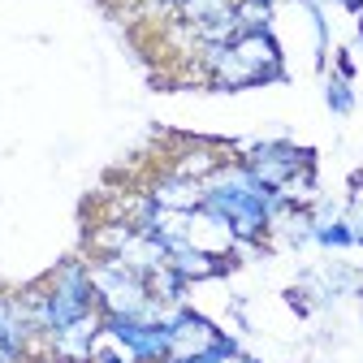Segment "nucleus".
Masks as SVG:
<instances>
[{
  "label": "nucleus",
  "instance_id": "obj_1",
  "mask_svg": "<svg viewBox=\"0 0 363 363\" xmlns=\"http://www.w3.org/2000/svg\"><path fill=\"white\" fill-rule=\"evenodd\" d=\"M208 212L225 216L238 242L247 247H264L268 242V220L277 216L286 203L272 195L268 186L251 177V169L238 160V156H225L208 177H203V203Z\"/></svg>",
  "mask_w": 363,
  "mask_h": 363
},
{
  "label": "nucleus",
  "instance_id": "obj_2",
  "mask_svg": "<svg viewBox=\"0 0 363 363\" xmlns=\"http://www.w3.org/2000/svg\"><path fill=\"white\" fill-rule=\"evenodd\" d=\"M39 286H43V311H48V337H52L61 325L78 320V315L100 311L96 286H91V268H86V259H82V255L61 259V264H57V268H52Z\"/></svg>",
  "mask_w": 363,
  "mask_h": 363
},
{
  "label": "nucleus",
  "instance_id": "obj_3",
  "mask_svg": "<svg viewBox=\"0 0 363 363\" xmlns=\"http://www.w3.org/2000/svg\"><path fill=\"white\" fill-rule=\"evenodd\" d=\"M86 268L104 315H139V307L152 298L147 277L134 272L121 255H86Z\"/></svg>",
  "mask_w": 363,
  "mask_h": 363
},
{
  "label": "nucleus",
  "instance_id": "obj_4",
  "mask_svg": "<svg viewBox=\"0 0 363 363\" xmlns=\"http://www.w3.org/2000/svg\"><path fill=\"white\" fill-rule=\"evenodd\" d=\"M234 156L251 169V177L259 182V186H268V191H277L286 177H294L303 169H315V152L298 147L290 139H259V143L234 147Z\"/></svg>",
  "mask_w": 363,
  "mask_h": 363
},
{
  "label": "nucleus",
  "instance_id": "obj_5",
  "mask_svg": "<svg viewBox=\"0 0 363 363\" xmlns=\"http://www.w3.org/2000/svg\"><path fill=\"white\" fill-rule=\"evenodd\" d=\"M220 337H225V329L186 303V307L173 315V325H169V359H199V354L212 350Z\"/></svg>",
  "mask_w": 363,
  "mask_h": 363
},
{
  "label": "nucleus",
  "instance_id": "obj_6",
  "mask_svg": "<svg viewBox=\"0 0 363 363\" xmlns=\"http://www.w3.org/2000/svg\"><path fill=\"white\" fill-rule=\"evenodd\" d=\"M230 48L247 61V69L259 78V86L286 78V57H281V43H277V35H272V30H242Z\"/></svg>",
  "mask_w": 363,
  "mask_h": 363
},
{
  "label": "nucleus",
  "instance_id": "obj_7",
  "mask_svg": "<svg viewBox=\"0 0 363 363\" xmlns=\"http://www.w3.org/2000/svg\"><path fill=\"white\" fill-rule=\"evenodd\" d=\"M225 156H234V147H225L216 139H182L164 164V173H177V177H191V182H203Z\"/></svg>",
  "mask_w": 363,
  "mask_h": 363
},
{
  "label": "nucleus",
  "instance_id": "obj_8",
  "mask_svg": "<svg viewBox=\"0 0 363 363\" xmlns=\"http://www.w3.org/2000/svg\"><path fill=\"white\" fill-rule=\"evenodd\" d=\"M104 329V311H86L78 320L61 325L52 337H48V359H61V363H86L91 354V342Z\"/></svg>",
  "mask_w": 363,
  "mask_h": 363
},
{
  "label": "nucleus",
  "instance_id": "obj_9",
  "mask_svg": "<svg viewBox=\"0 0 363 363\" xmlns=\"http://www.w3.org/2000/svg\"><path fill=\"white\" fill-rule=\"evenodd\" d=\"M186 242L199 247V251H208V255H216V259H234V247H238L230 220L216 216V212H208V208H195V212H191ZM234 264H238V259H234Z\"/></svg>",
  "mask_w": 363,
  "mask_h": 363
},
{
  "label": "nucleus",
  "instance_id": "obj_10",
  "mask_svg": "<svg viewBox=\"0 0 363 363\" xmlns=\"http://www.w3.org/2000/svg\"><path fill=\"white\" fill-rule=\"evenodd\" d=\"M169 268H173L186 286H199V281L225 277V272L234 268V259H216V255H208V251H199V247H191V242H173V247H169Z\"/></svg>",
  "mask_w": 363,
  "mask_h": 363
},
{
  "label": "nucleus",
  "instance_id": "obj_11",
  "mask_svg": "<svg viewBox=\"0 0 363 363\" xmlns=\"http://www.w3.org/2000/svg\"><path fill=\"white\" fill-rule=\"evenodd\" d=\"M147 195L156 199V208H169V212H195L203 203V182H191V177H177V173H156L147 182Z\"/></svg>",
  "mask_w": 363,
  "mask_h": 363
},
{
  "label": "nucleus",
  "instance_id": "obj_12",
  "mask_svg": "<svg viewBox=\"0 0 363 363\" xmlns=\"http://www.w3.org/2000/svg\"><path fill=\"white\" fill-rule=\"evenodd\" d=\"M134 234H139V230H134L130 220H108V216H100V220L86 230V251H91V255H121Z\"/></svg>",
  "mask_w": 363,
  "mask_h": 363
},
{
  "label": "nucleus",
  "instance_id": "obj_13",
  "mask_svg": "<svg viewBox=\"0 0 363 363\" xmlns=\"http://www.w3.org/2000/svg\"><path fill=\"white\" fill-rule=\"evenodd\" d=\"M315 277H320L325 294L337 303V298H359L363 294V277H359V268L346 264V259H329L325 268H315Z\"/></svg>",
  "mask_w": 363,
  "mask_h": 363
},
{
  "label": "nucleus",
  "instance_id": "obj_14",
  "mask_svg": "<svg viewBox=\"0 0 363 363\" xmlns=\"http://www.w3.org/2000/svg\"><path fill=\"white\" fill-rule=\"evenodd\" d=\"M272 195H277L286 208H311L315 199H320V182H315V169H303V173L286 177Z\"/></svg>",
  "mask_w": 363,
  "mask_h": 363
},
{
  "label": "nucleus",
  "instance_id": "obj_15",
  "mask_svg": "<svg viewBox=\"0 0 363 363\" xmlns=\"http://www.w3.org/2000/svg\"><path fill=\"white\" fill-rule=\"evenodd\" d=\"M311 247H320L329 255H342L354 247V225L346 216H333V220H320L315 225V234H311Z\"/></svg>",
  "mask_w": 363,
  "mask_h": 363
},
{
  "label": "nucleus",
  "instance_id": "obj_16",
  "mask_svg": "<svg viewBox=\"0 0 363 363\" xmlns=\"http://www.w3.org/2000/svg\"><path fill=\"white\" fill-rule=\"evenodd\" d=\"M147 290H152V298H160V303H186V281L177 277V272L169 268V259L156 268V272H147Z\"/></svg>",
  "mask_w": 363,
  "mask_h": 363
},
{
  "label": "nucleus",
  "instance_id": "obj_17",
  "mask_svg": "<svg viewBox=\"0 0 363 363\" xmlns=\"http://www.w3.org/2000/svg\"><path fill=\"white\" fill-rule=\"evenodd\" d=\"M325 108H329L333 117H350V113H354V82H350V78L325 74Z\"/></svg>",
  "mask_w": 363,
  "mask_h": 363
},
{
  "label": "nucleus",
  "instance_id": "obj_18",
  "mask_svg": "<svg viewBox=\"0 0 363 363\" xmlns=\"http://www.w3.org/2000/svg\"><path fill=\"white\" fill-rule=\"evenodd\" d=\"M86 363H134V354L125 350V342H121L113 329H100V333H96V342H91Z\"/></svg>",
  "mask_w": 363,
  "mask_h": 363
},
{
  "label": "nucleus",
  "instance_id": "obj_19",
  "mask_svg": "<svg viewBox=\"0 0 363 363\" xmlns=\"http://www.w3.org/2000/svg\"><path fill=\"white\" fill-rule=\"evenodd\" d=\"M238 5V0H182V5H177V22H208V18H216V13H225V9H234Z\"/></svg>",
  "mask_w": 363,
  "mask_h": 363
},
{
  "label": "nucleus",
  "instance_id": "obj_20",
  "mask_svg": "<svg viewBox=\"0 0 363 363\" xmlns=\"http://www.w3.org/2000/svg\"><path fill=\"white\" fill-rule=\"evenodd\" d=\"M272 9L277 5H264V0H238L234 18H238L242 30H272Z\"/></svg>",
  "mask_w": 363,
  "mask_h": 363
},
{
  "label": "nucleus",
  "instance_id": "obj_21",
  "mask_svg": "<svg viewBox=\"0 0 363 363\" xmlns=\"http://www.w3.org/2000/svg\"><path fill=\"white\" fill-rule=\"evenodd\" d=\"M286 303H290V311L298 315V320H307V315H315V311H320V307H315V298H311V294H307L298 281L286 290Z\"/></svg>",
  "mask_w": 363,
  "mask_h": 363
},
{
  "label": "nucleus",
  "instance_id": "obj_22",
  "mask_svg": "<svg viewBox=\"0 0 363 363\" xmlns=\"http://www.w3.org/2000/svg\"><path fill=\"white\" fill-rule=\"evenodd\" d=\"M329 74L354 82V57H350V48H337V52H333V69H329Z\"/></svg>",
  "mask_w": 363,
  "mask_h": 363
},
{
  "label": "nucleus",
  "instance_id": "obj_23",
  "mask_svg": "<svg viewBox=\"0 0 363 363\" xmlns=\"http://www.w3.org/2000/svg\"><path fill=\"white\" fill-rule=\"evenodd\" d=\"M354 22H359V39H363V9H359V13H354Z\"/></svg>",
  "mask_w": 363,
  "mask_h": 363
},
{
  "label": "nucleus",
  "instance_id": "obj_24",
  "mask_svg": "<svg viewBox=\"0 0 363 363\" xmlns=\"http://www.w3.org/2000/svg\"><path fill=\"white\" fill-rule=\"evenodd\" d=\"M264 5H277V0H264Z\"/></svg>",
  "mask_w": 363,
  "mask_h": 363
}]
</instances>
